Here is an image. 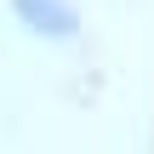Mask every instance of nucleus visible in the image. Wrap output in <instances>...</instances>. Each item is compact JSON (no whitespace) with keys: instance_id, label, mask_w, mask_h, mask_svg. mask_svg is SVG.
Here are the masks:
<instances>
[{"instance_id":"1","label":"nucleus","mask_w":154,"mask_h":154,"mask_svg":"<svg viewBox=\"0 0 154 154\" xmlns=\"http://www.w3.org/2000/svg\"><path fill=\"white\" fill-rule=\"evenodd\" d=\"M11 6H17V17H23L34 34L69 40V34L80 29V11H74V0H11Z\"/></svg>"}]
</instances>
